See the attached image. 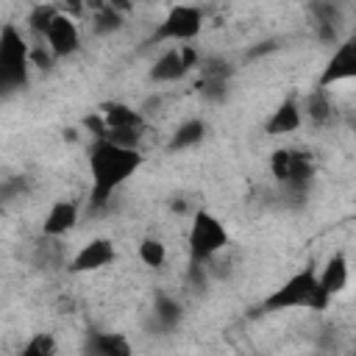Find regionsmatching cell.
Instances as JSON below:
<instances>
[{
    "label": "cell",
    "mask_w": 356,
    "mask_h": 356,
    "mask_svg": "<svg viewBox=\"0 0 356 356\" xmlns=\"http://www.w3.org/2000/svg\"><path fill=\"white\" fill-rule=\"evenodd\" d=\"M348 275H350V270H348V256L342 253V250H337V253H331L328 256V261H325V267L317 273V298H314V312H323L345 286H348Z\"/></svg>",
    "instance_id": "9c48e42d"
},
{
    "label": "cell",
    "mask_w": 356,
    "mask_h": 356,
    "mask_svg": "<svg viewBox=\"0 0 356 356\" xmlns=\"http://www.w3.org/2000/svg\"><path fill=\"white\" fill-rule=\"evenodd\" d=\"M189 261H197V264H209L217 253L225 250L228 245V231L225 225L220 222V217H214L211 211L206 209H197L192 214V225H189Z\"/></svg>",
    "instance_id": "5b68a950"
},
{
    "label": "cell",
    "mask_w": 356,
    "mask_h": 356,
    "mask_svg": "<svg viewBox=\"0 0 356 356\" xmlns=\"http://www.w3.org/2000/svg\"><path fill=\"white\" fill-rule=\"evenodd\" d=\"M142 161L145 156L139 153V147H125L111 139H95L89 147V178H92L89 209L100 211L103 206H108L111 195L128 178H134Z\"/></svg>",
    "instance_id": "6da1fadb"
},
{
    "label": "cell",
    "mask_w": 356,
    "mask_h": 356,
    "mask_svg": "<svg viewBox=\"0 0 356 356\" xmlns=\"http://www.w3.org/2000/svg\"><path fill=\"white\" fill-rule=\"evenodd\" d=\"M75 222H78V203L61 197L47 209V214L42 220V234L44 236H64L75 228Z\"/></svg>",
    "instance_id": "9a60e30c"
},
{
    "label": "cell",
    "mask_w": 356,
    "mask_h": 356,
    "mask_svg": "<svg viewBox=\"0 0 356 356\" xmlns=\"http://www.w3.org/2000/svg\"><path fill=\"white\" fill-rule=\"evenodd\" d=\"M317 298V270L312 264L292 273L286 281H281L264 300L261 312H289V309H312Z\"/></svg>",
    "instance_id": "277c9868"
},
{
    "label": "cell",
    "mask_w": 356,
    "mask_h": 356,
    "mask_svg": "<svg viewBox=\"0 0 356 356\" xmlns=\"http://www.w3.org/2000/svg\"><path fill=\"white\" fill-rule=\"evenodd\" d=\"M334 117H337V106L331 100V92H328V86L317 83V89H312L303 97V120H309L312 125L323 128V125H331Z\"/></svg>",
    "instance_id": "2e32d148"
},
{
    "label": "cell",
    "mask_w": 356,
    "mask_h": 356,
    "mask_svg": "<svg viewBox=\"0 0 356 356\" xmlns=\"http://www.w3.org/2000/svg\"><path fill=\"white\" fill-rule=\"evenodd\" d=\"M206 131H209V125H206L203 120L192 117V120L181 122V125H178V128L170 134L167 150H170V153H181V150H189V147H195V145H200V142L206 139Z\"/></svg>",
    "instance_id": "e0dca14e"
},
{
    "label": "cell",
    "mask_w": 356,
    "mask_h": 356,
    "mask_svg": "<svg viewBox=\"0 0 356 356\" xmlns=\"http://www.w3.org/2000/svg\"><path fill=\"white\" fill-rule=\"evenodd\" d=\"M122 25H125V14L117 11V8H111V6H106V8H100V11L92 14V31L97 36H111V33L122 31Z\"/></svg>",
    "instance_id": "ffe728a7"
},
{
    "label": "cell",
    "mask_w": 356,
    "mask_h": 356,
    "mask_svg": "<svg viewBox=\"0 0 356 356\" xmlns=\"http://www.w3.org/2000/svg\"><path fill=\"white\" fill-rule=\"evenodd\" d=\"M342 81H356V33H348L342 42H337V47L331 50V56L323 64L317 83L334 86Z\"/></svg>",
    "instance_id": "30bf717a"
},
{
    "label": "cell",
    "mask_w": 356,
    "mask_h": 356,
    "mask_svg": "<svg viewBox=\"0 0 356 356\" xmlns=\"http://www.w3.org/2000/svg\"><path fill=\"white\" fill-rule=\"evenodd\" d=\"M197 78H209V81H231L234 78V67L228 58L222 56H203L197 64Z\"/></svg>",
    "instance_id": "44dd1931"
},
{
    "label": "cell",
    "mask_w": 356,
    "mask_h": 356,
    "mask_svg": "<svg viewBox=\"0 0 356 356\" xmlns=\"http://www.w3.org/2000/svg\"><path fill=\"white\" fill-rule=\"evenodd\" d=\"M300 125H303V106L295 95H289L275 106V111L264 122V131L270 136H286V134H295Z\"/></svg>",
    "instance_id": "4fadbf2b"
},
{
    "label": "cell",
    "mask_w": 356,
    "mask_h": 356,
    "mask_svg": "<svg viewBox=\"0 0 356 356\" xmlns=\"http://www.w3.org/2000/svg\"><path fill=\"white\" fill-rule=\"evenodd\" d=\"M108 6L117 8V11H122V14H128L134 8V0H108Z\"/></svg>",
    "instance_id": "4316f807"
},
{
    "label": "cell",
    "mask_w": 356,
    "mask_h": 356,
    "mask_svg": "<svg viewBox=\"0 0 356 356\" xmlns=\"http://www.w3.org/2000/svg\"><path fill=\"white\" fill-rule=\"evenodd\" d=\"M61 6H64V14L70 17H81L86 11V0H64Z\"/></svg>",
    "instance_id": "484cf974"
},
{
    "label": "cell",
    "mask_w": 356,
    "mask_h": 356,
    "mask_svg": "<svg viewBox=\"0 0 356 356\" xmlns=\"http://www.w3.org/2000/svg\"><path fill=\"white\" fill-rule=\"evenodd\" d=\"M200 31H203V11L192 3H178L161 17V22L156 25L147 42L150 44H164V42L184 44V42H195Z\"/></svg>",
    "instance_id": "8992f818"
},
{
    "label": "cell",
    "mask_w": 356,
    "mask_h": 356,
    "mask_svg": "<svg viewBox=\"0 0 356 356\" xmlns=\"http://www.w3.org/2000/svg\"><path fill=\"white\" fill-rule=\"evenodd\" d=\"M270 172L278 181V186L286 192V197L303 203L312 189V181H314V161L306 150L278 147L270 156Z\"/></svg>",
    "instance_id": "7a4b0ae2"
},
{
    "label": "cell",
    "mask_w": 356,
    "mask_h": 356,
    "mask_svg": "<svg viewBox=\"0 0 356 356\" xmlns=\"http://www.w3.org/2000/svg\"><path fill=\"white\" fill-rule=\"evenodd\" d=\"M31 50L33 47L22 39V33L6 22L0 31V89L6 97L28 83V70L33 67Z\"/></svg>",
    "instance_id": "3957f363"
},
{
    "label": "cell",
    "mask_w": 356,
    "mask_h": 356,
    "mask_svg": "<svg viewBox=\"0 0 356 356\" xmlns=\"http://www.w3.org/2000/svg\"><path fill=\"white\" fill-rule=\"evenodd\" d=\"M56 14H58V8L50 6V3H39V6H33L31 14H28V28L33 31V36L44 39L47 31H50V25H53V19H56Z\"/></svg>",
    "instance_id": "7402d4cb"
},
{
    "label": "cell",
    "mask_w": 356,
    "mask_h": 356,
    "mask_svg": "<svg viewBox=\"0 0 356 356\" xmlns=\"http://www.w3.org/2000/svg\"><path fill=\"white\" fill-rule=\"evenodd\" d=\"M197 64H200V56H197V50H195L192 44H172V47H167V50L153 61L147 78H150L153 83H175V81H181L186 72L197 70Z\"/></svg>",
    "instance_id": "ba28073f"
},
{
    "label": "cell",
    "mask_w": 356,
    "mask_h": 356,
    "mask_svg": "<svg viewBox=\"0 0 356 356\" xmlns=\"http://www.w3.org/2000/svg\"><path fill=\"white\" fill-rule=\"evenodd\" d=\"M56 350H58V345H56L53 334H33V337L22 345L19 356H53Z\"/></svg>",
    "instance_id": "d4e9b609"
},
{
    "label": "cell",
    "mask_w": 356,
    "mask_h": 356,
    "mask_svg": "<svg viewBox=\"0 0 356 356\" xmlns=\"http://www.w3.org/2000/svg\"><path fill=\"white\" fill-rule=\"evenodd\" d=\"M139 259H142L145 267L159 270V267H164V261H167V245H164L161 239H156V236H145V239L139 242Z\"/></svg>",
    "instance_id": "603a6c76"
},
{
    "label": "cell",
    "mask_w": 356,
    "mask_h": 356,
    "mask_svg": "<svg viewBox=\"0 0 356 356\" xmlns=\"http://www.w3.org/2000/svg\"><path fill=\"white\" fill-rule=\"evenodd\" d=\"M100 114H103V122L108 128L106 139L125 145V147H139L142 134H145V114L142 111H136L128 103L108 100L100 106Z\"/></svg>",
    "instance_id": "52a82bcc"
},
{
    "label": "cell",
    "mask_w": 356,
    "mask_h": 356,
    "mask_svg": "<svg viewBox=\"0 0 356 356\" xmlns=\"http://www.w3.org/2000/svg\"><path fill=\"white\" fill-rule=\"evenodd\" d=\"M83 350L92 356H128L131 353V342L122 334H89L83 342Z\"/></svg>",
    "instance_id": "ac0fdd59"
},
{
    "label": "cell",
    "mask_w": 356,
    "mask_h": 356,
    "mask_svg": "<svg viewBox=\"0 0 356 356\" xmlns=\"http://www.w3.org/2000/svg\"><path fill=\"white\" fill-rule=\"evenodd\" d=\"M153 320H156V328L159 331H172L184 320V309H181V303L175 298L159 292L156 300H153Z\"/></svg>",
    "instance_id": "d6986e66"
},
{
    "label": "cell",
    "mask_w": 356,
    "mask_h": 356,
    "mask_svg": "<svg viewBox=\"0 0 356 356\" xmlns=\"http://www.w3.org/2000/svg\"><path fill=\"white\" fill-rule=\"evenodd\" d=\"M114 259H117L114 242L106 239V236H95V239H89L86 245H81V250H78V253L72 256V261H70V270H72V273H95V270L108 267Z\"/></svg>",
    "instance_id": "8fae6325"
},
{
    "label": "cell",
    "mask_w": 356,
    "mask_h": 356,
    "mask_svg": "<svg viewBox=\"0 0 356 356\" xmlns=\"http://www.w3.org/2000/svg\"><path fill=\"white\" fill-rule=\"evenodd\" d=\"M231 86V81H209V78H197V83H195V89H197V95L203 97V100H209V103H222V100H228V89Z\"/></svg>",
    "instance_id": "cb8c5ba5"
},
{
    "label": "cell",
    "mask_w": 356,
    "mask_h": 356,
    "mask_svg": "<svg viewBox=\"0 0 356 356\" xmlns=\"http://www.w3.org/2000/svg\"><path fill=\"white\" fill-rule=\"evenodd\" d=\"M44 42H47V47L53 50L56 58H67V56L78 53V47H81V31L75 25V17L58 11L56 19H53V25H50V31H47V36H44Z\"/></svg>",
    "instance_id": "7c38bea8"
},
{
    "label": "cell",
    "mask_w": 356,
    "mask_h": 356,
    "mask_svg": "<svg viewBox=\"0 0 356 356\" xmlns=\"http://www.w3.org/2000/svg\"><path fill=\"white\" fill-rule=\"evenodd\" d=\"M309 11H312V19H314L317 39L325 42V44H334L337 42V28L342 22V6L337 0H312Z\"/></svg>",
    "instance_id": "5bb4252c"
},
{
    "label": "cell",
    "mask_w": 356,
    "mask_h": 356,
    "mask_svg": "<svg viewBox=\"0 0 356 356\" xmlns=\"http://www.w3.org/2000/svg\"><path fill=\"white\" fill-rule=\"evenodd\" d=\"M108 6V0H86V8L95 14V11H100V8H106Z\"/></svg>",
    "instance_id": "83f0119b"
}]
</instances>
